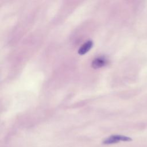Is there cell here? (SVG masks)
I'll return each mask as SVG.
<instances>
[{
  "label": "cell",
  "mask_w": 147,
  "mask_h": 147,
  "mask_svg": "<svg viewBox=\"0 0 147 147\" xmlns=\"http://www.w3.org/2000/svg\"><path fill=\"white\" fill-rule=\"evenodd\" d=\"M93 42L92 40H88L84 42L78 49V53L80 55H83L87 53L92 47Z\"/></svg>",
  "instance_id": "cell-3"
},
{
  "label": "cell",
  "mask_w": 147,
  "mask_h": 147,
  "mask_svg": "<svg viewBox=\"0 0 147 147\" xmlns=\"http://www.w3.org/2000/svg\"><path fill=\"white\" fill-rule=\"evenodd\" d=\"M131 141V138L129 137H126L122 135H112L105 139L103 143L104 144H112L114 143L118 142L119 141Z\"/></svg>",
  "instance_id": "cell-1"
},
{
  "label": "cell",
  "mask_w": 147,
  "mask_h": 147,
  "mask_svg": "<svg viewBox=\"0 0 147 147\" xmlns=\"http://www.w3.org/2000/svg\"><path fill=\"white\" fill-rule=\"evenodd\" d=\"M107 63V59L104 57H98L94 59L92 62V67L94 68H99L105 66Z\"/></svg>",
  "instance_id": "cell-2"
}]
</instances>
